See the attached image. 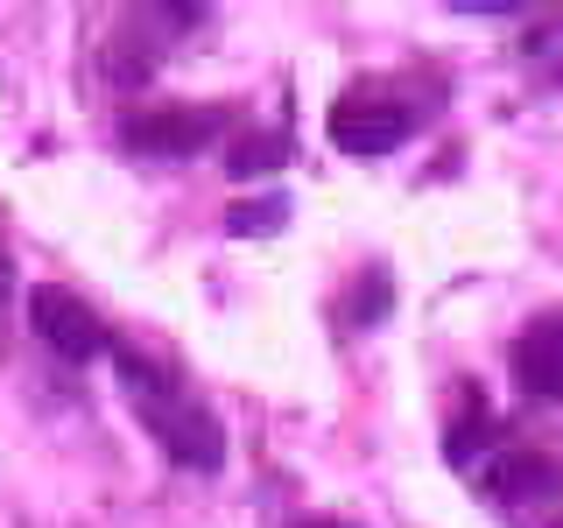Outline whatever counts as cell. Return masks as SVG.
Segmentation results:
<instances>
[{
	"instance_id": "277c9868",
	"label": "cell",
	"mask_w": 563,
	"mask_h": 528,
	"mask_svg": "<svg viewBox=\"0 0 563 528\" xmlns=\"http://www.w3.org/2000/svg\"><path fill=\"white\" fill-rule=\"evenodd\" d=\"M225 106H148V113H128V141L141 155H198L225 134Z\"/></svg>"
},
{
	"instance_id": "6da1fadb",
	"label": "cell",
	"mask_w": 563,
	"mask_h": 528,
	"mask_svg": "<svg viewBox=\"0 0 563 528\" xmlns=\"http://www.w3.org/2000/svg\"><path fill=\"white\" fill-rule=\"evenodd\" d=\"M113 366H120V381H128V395H134V416L148 422V437L176 458V465H190V472H219L225 465L219 416L205 409V395H190L169 360H148V352L113 339Z\"/></svg>"
},
{
	"instance_id": "52a82bcc",
	"label": "cell",
	"mask_w": 563,
	"mask_h": 528,
	"mask_svg": "<svg viewBox=\"0 0 563 528\" xmlns=\"http://www.w3.org/2000/svg\"><path fill=\"white\" fill-rule=\"evenodd\" d=\"M289 163V128H268V134H246L233 155H225V169L233 176H261V169H282Z\"/></svg>"
},
{
	"instance_id": "5b68a950",
	"label": "cell",
	"mask_w": 563,
	"mask_h": 528,
	"mask_svg": "<svg viewBox=\"0 0 563 528\" xmlns=\"http://www.w3.org/2000/svg\"><path fill=\"white\" fill-rule=\"evenodd\" d=\"M515 381L536 402H563V310L536 317V324L515 339Z\"/></svg>"
},
{
	"instance_id": "30bf717a",
	"label": "cell",
	"mask_w": 563,
	"mask_h": 528,
	"mask_svg": "<svg viewBox=\"0 0 563 528\" xmlns=\"http://www.w3.org/2000/svg\"><path fill=\"white\" fill-rule=\"evenodd\" d=\"M8 289H14V268H8V246H0V304H8Z\"/></svg>"
},
{
	"instance_id": "8fae6325",
	"label": "cell",
	"mask_w": 563,
	"mask_h": 528,
	"mask_svg": "<svg viewBox=\"0 0 563 528\" xmlns=\"http://www.w3.org/2000/svg\"><path fill=\"white\" fill-rule=\"evenodd\" d=\"M303 528H352V521H303Z\"/></svg>"
},
{
	"instance_id": "8992f818",
	"label": "cell",
	"mask_w": 563,
	"mask_h": 528,
	"mask_svg": "<svg viewBox=\"0 0 563 528\" xmlns=\"http://www.w3.org/2000/svg\"><path fill=\"white\" fill-rule=\"evenodd\" d=\"M550 486H556V465H550L542 451H515V444H507V451L486 465V493H493V501H507V507L542 501Z\"/></svg>"
},
{
	"instance_id": "3957f363",
	"label": "cell",
	"mask_w": 563,
	"mask_h": 528,
	"mask_svg": "<svg viewBox=\"0 0 563 528\" xmlns=\"http://www.w3.org/2000/svg\"><path fill=\"white\" fill-rule=\"evenodd\" d=\"M29 324H35V339L57 352V360H70V366L113 352V331H106L99 310H85L70 289H35V296H29Z\"/></svg>"
},
{
	"instance_id": "9c48e42d",
	"label": "cell",
	"mask_w": 563,
	"mask_h": 528,
	"mask_svg": "<svg viewBox=\"0 0 563 528\" xmlns=\"http://www.w3.org/2000/svg\"><path fill=\"white\" fill-rule=\"evenodd\" d=\"M275 219H282V198L261 205V211H233V233H254V226H275Z\"/></svg>"
},
{
	"instance_id": "ba28073f",
	"label": "cell",
	"mask_w": 563,
	"mask_h": 528,
	"mask_svg": "<svg viewBox=\"0 0 563 528\" xmlns=\"http://www.w3.org/2000/svg\"><path fill=\"white\" fill-rule=\"evenodd\" d=\"M528 64H536L550 85H563V22H542V29H528Z\"/></svg>"
},
{
	"instance_id": "7c38bea8",
	"label": "cell",
	"mask_w": 563,
	"mask_h": 528,
	"mask_svg": "<svg viewBox=\"0 0 563 528\" xmlns=\"http://www.w3.org/2000/svg\"><path fill=\"white\" fill-rule=\"evenodd\" d=\"M550 528H563V515H556V521H550Z\"/></svg>"
},
{
	"instance_id": "7a4b0ae2",
	"label": "cell",
	"mask_w": 563,
	"mask_h": 528,
	"mask_svg": "<svg viewBox=\"0 0 563 528\" xmlns=\"http://www.w3.org/2000/svg\"><path fill=\"white\" fill-rule=\"evenodd\" d=\"M430 106H437V99L366 78V85H352V92L331 99L324 128H331V141H339L345 155H387V148H401V141H409L422 120H430Z\"/></svg>"
}]
</instances>
